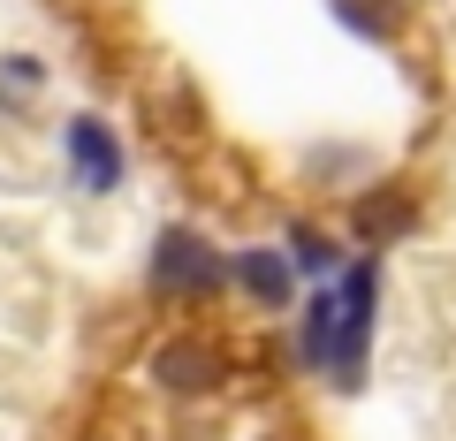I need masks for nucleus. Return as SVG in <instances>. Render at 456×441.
<instances>
[{
    "label": "nucleus",
    "mask_w": 456,
    "mask_h": 441,
    "mask_svg": "<svg viewBox=\"0 0 456 441\" xmlns=\"http://www.w3.org/2000/svg\"><path fill=\"white\" fill-rule=\"evenodd\" d=\"M152 290L167 297V305H206V297H221V282H228V259L206 244L198 229H160L152 236Z\"/></svg>",
    "instance_id": "nucleus-1"
},
{
    "label": "nucleus",
    "mask_w": 456,
    "mask_h": 441,
    "mask_svg": "<svg viewBox=\"0 0 456 441\" xmlns=\"http://www.w3.org/2000/svg\"><path fill=\"white\" fill-rule=\"evenodd\" d=\"M373 312H380V266L358 259L350 274L335 282V350H327V373L342 388L365 380V350H373Z\"/></svg>",
    "instance_id": "nucleus-2"
},
{
    "label": "nucleus",
    "mask_w": 456,
    "mask_h": 441,
    "mask_svg": "<svg viewBox=\"0 0 456 441\" xmlns=\"http://www.w3.org/2000/svg\"><path fill=\"white\" fill-rule=\"evenodd\" d=\"M221 373H228V358L213 343H198V335H175V343L152 350V380L167 396H206V388H221Z\"/></svg>",
    "instance_id": "nucleus-3"
},
{
    "label": "nucleus",
    "mask_w": 456,
    "mask_h": 441,
    "mask_svg": "<svg viewBox=\"0 0 456 441\" xmlns=\"http://www.w3.org/2000/svg\"><path fill=\"white\" fill-rule=\"evenodd\" d=\"M69 167H77V183H84V191H99V198L122 183V145H114V130L99 115L69 122Z\"/></svg>",
    "instance_id": "nucleus-4"
},
{
    "label": "nucleus",
    "mask_w": 456,
    "mask_h": 441,
    "mask_svg": "<svg viewBox=\"0 0 456 441\" xmlns=\"http://www.w3.org/2000/svg\"><path fill=\"white\" fill-rule=\"evenodd\" d=\"M228 282H236L251 305H266V312H281L297 297V266L281 259V251H236V259H228Z\"/></svg>",
    "instance_id": "nucleus-5"
},
{
    "label": "nucleus",
    "mask_w": 456,
    "mask_h": 441,
    "mask_svg": "<svg viewBox=\"0 0 456 441\" xmlns=\"http://www.w3.org/2000/svg\"><path fill=\"white\" fill-rule=\"evenodd\" d=\"M350 229H358L365 244H395V236L411 229V198H403V183H388V191H365L358 206H350Z\"/></svg>",
    "instance_id": "nucleus-6"
},
{
    "label": "nucleus",
    "mask_w": 456,
    "mask_h": 441,
    "mask_svg": "<svg viewBox=\"0 0 456 441\" xmlns=\"http://www.w3.org/2000/svg\"><path fill=\"white\" fill-rule=\"evenodd\" d=\"M327 350H335V290L305 297V365L327 373Z\"/></svg>",
    "instance_id": "nucleus-7"
},
{
    "label": "nucleus",
    "mask_w": 456,
    "mask_h": 441,
    "mask_svg": "<svg viewBox=\"0 0 456 441\" xmlns=\"http://www.w3.org/2000/svg\"><path fill=\"white\" fill-rule=\"evenodd\" d=\"M335 16L350 23L358 38H388V31H395V16L380 8V0H335Z\"/></svg>",
    "instance_id": "nucleus-8"
},
{
    "label": "nucleus",
    "mask_w": 456,
    "mask_h": 441,
    "mask_svg": "<svg viewBox=\"0 0 456 441\" xmlns=\"http://www.w3.org/2000/svg\"><path fill=\"white\" fill-rule=\"evenodd\" d=\"M0 84H8V92H31V84H46V61H31V53H0Z\"/></svg>",
    "instance_id": "nucleus-9"
},
{
    "label": "nucleus",
    "mask_w": 456,
    "mask_h": 441,
    "mask_svg": "<svg viewBox=\"0 0 456 441\" xmlns=\"http://www.w3.org/2000/svg\"><path fill=\"white\" fill-rule=\"evenodd\" d=\"M289 244H297V266H312V274H335V251H327V236L289 229Z\"/></svg>",
    "instance_id": "nucleus-10"
}]
</instances>
